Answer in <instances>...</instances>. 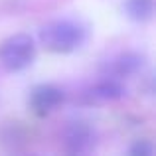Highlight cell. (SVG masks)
I'll return each instance as SVG.
<instances>
[{"instance_id": "3957f363", "label": "cell", "mask_w": 156, "mask_h": 156, "mask_svg": "<svg viewBox=\"0 0 156 156\" xmlns=\"http://www.w3.org/2000/svg\"><path fill=\"white\" fill-rule=\"evenodd\" d=\"M97 133L83 121L69 122L63 130V146L69 154H87L95 148Z\"/></svg>"}, {"instance_id": "7a4b0ae2", "label": "cell", "mask_w": 156, "mask_h": 156, "mask_svg": "<svg viewBox=\"0 0 156 156\" xmlns=\"http://www.w3.org/2000/svg\"><path fill=\"white\" fill-rule=\"evenodd\" d=\"M36 46L30 34H16L0 46V65L6 71H22L34 61Z\"/></svg>"}, {"instance_id": "6da1fadb", "label": "cell", "mask_w": 156, "mask_h": 156, "mask_svg": "<svg viewBox=\"0 0 156 156\" xmlns=\"http://www.w3.org/2000/svg\"><path fill=\"white\" fill-rule=\"evenodd\" d=\"M87 32L81 24L73 20H53L42 26L40 42L46 50L53 53H71L83 46Z\"/></svg>"}, {"instance_id": "52a82bcc", "label": "cell", "mask_w": 156, "mask_h": 156, "mask_svg": "<svg viewBox=\"0 0 156 156\" xmlns=\"http://www.w3.org/2000/svg\"><path fill=\"white\" fill-rule=\"evenodd\" d=\"M140 67H142V57L140 55H136V53H125L119 59H115V63H113V71H115L113 79H121L125 75L136 73Z\"/></svg>"}, {"instance_id": "5b68a950", "label": "cell", "mask_w": 156, "mask_h": 156, "mask_svg": "<svg viewBox=\"0 0 156 156\" xmlns=\"http://www.w3.org/2000/svg\"><path fill=\"white\" fill-rule=\"evenodd\" d=\"M125 95V89L122 85L119 83V79H107V81H101L97 83L95 87L89 91V97L91 101H97V103H107V101H117Z\"/></svg>"}, {"instance_id": "277c9868", "label": "cell", "mask_w": 156, "mask_h": 156, "mask_svg": "<svg viewBox=\"0 0 156 156\" xmlns=\"http://www.w3.org/2000/svg\"><path fill=\"white\" fill-rule=\"evenodd\" d=\"M63 99L65 95L59 87H55V85H38L30 93V107L36 115L44 117V115L53 113L63 103Z\"/></svg>"}, {"instance_id": "8992f818", "label": "cell", "mask_w": 156, "mask_h": 156, "mask_svg": "<svg viewBox=\"0 0 156 156\" xmlns=\"http://www.w3.org/2000/svg\"><path fill=\"white\" fill-rule=\"evenodd\" d=\"M125 12L134 22H148L154 14V0H126Z\"/></svg>"}, {"instance_id": "ba28073f", "label": "cell", "mask_w": 156, "mask_h": 156, "mask_svg": "<svg viewBox=\"0 0 156 156\" xmlns=\"http://www.w3.org/2000/svg\"><path fill=\"white\" fill-rule=\"evenodd\" d=\"M130 156H152L154 154V146L150 140H136L129 150Z\"/></svg>"}]
</instances>
